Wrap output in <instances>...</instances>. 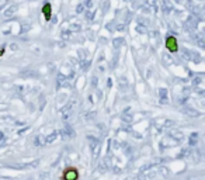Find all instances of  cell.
Returning a JSON list of instances; mask_svg holds the SVG:
<instances>
[{
	"mask_svg": "<svg viewBox=\"0 0 205 180\" xmlns=\"http://www.w3.org/2000/svg\"><path fill=\"white\" fill-rule=\"evenodd\" d=\"M38 162H33V163H28V165H14L13 168H18V169H28V168H34L37 166Z\"/></svg>",
	"mask_w": 205,
	"mask_h": 180,
	"instance_id": "7",
	"label": "cell"
},
{
	"mask_svg": "<svg viewBox=\"0 0 205 180\" xmlns=\"http://www.w3.org/2000/svg\"><path fill=\"white\" fill-rule=\"evenodd\" d=\"M163 6H164V11H166V13H169V11L173 9V6L169 4V0H163Z\"/></svg>",
	"mask_w": 205,
	"mask_h": 180,
	"instance_id": "10",
	"label": "cell"
},
{
	"mask_svg": "<svg viewBox=\"0 0 205 180\" xmlns=\"http://www.w3.org/2000/svg\"><path fill=\"white\" fill-rule=\"evenodd\" d=\"M160 101L162 103H166L167 101V91H166V89L160 90Z\"/></svg>",
	"mask_w": 205,
	"mask_h": 180,
	"instance_id": "9",
	"label": "cell"
},
{
	"mask_svg": "<svg viewBox=\"0 0 205 180\" xmlns=\"http://www.w3.org/2000/svg\"><path fill=\"white\" fill-rule=\"evenodd\" d=\"M183 55L185 59H188V61H195V62H198L200 61V55L197 52H193V51H188V49H183Z\"/></svg>",
	"mask_w": 205,
	"mask_h": 180,
	"instance_id": "1",
	"label": "cell"
},
{
	"mask_svg": "<svg viewBox=\"0 0 205 180\" xmlns=\"http://www.w3.org/2000/svg\"><path fill=\"white\" fill-rule=\"evenodd\" d=\"M79 177V173H77V170L73 169V168H70L65 172V175H63V179L65 180H77Z\"/></svg>",
	"mask_w": 205,
	"mask_h": 180,
	"instance_id": "3",
	"label": "cell"
},
{
	"mask_svg": "<svg viewBox=\"0 0 205 180\" xmlns=\"http://www.w3.org/2000/svg\"><path fill=\"white\" fill-rule=\"evenodd\" d=\"M16 10H17V6H11V7H9V9L3 13V16H4L6 18H10V17L16 13Z\"/></svg>",
	"mask_w": 205,
	"mask_h": 180,
	"instance_id": "5",
	"label": "cell"
},
{
	"mask_svg": "<svg viewBox=\"0 0 205 180\" xmlns=\"http://www.w3.org/2000/svg\"><path fill=\"white\" fill-rule=\"evenodd\" d=\"M79 30H80V26H79V24H73V26L70 27V32L72 31H79Z\"/></svg>",
	"mask_w": 205,
	"mask_h": 180,
	"instance_id": "13",
	"label": "cell"
},
{
	"mask_svg": "<svg viewBox=\"0 0 205 180\" xmlns=\"http://www.w3.org/2000/svg\"><path fill=\"white\" fill-rule=\"evenodd\" d=\"M166 47H167L169 51L176 52L177 51V40H176V37H167V40H166Z\"/></svg>",
	"mask_w": 205,
	"mask_h": 180,
	"instance_id": "2",
	"label": "cell"
},
{
	"mask_svg": "<svg viewBox=\"0 0 205 180\" xmlns=\"http://www.w3.org/2000/svg\"><path fill=\"white\" fill-rule=\"evenodd\" d=\"M42 11H44V16H45V18L49 20V18H51V4H45V6H44Z\"/></svg>",
	"mask_w": 205,
	"mask_h": 180,
	"instance_id": "6",
	"label": "cell"
},
{
	"mask_svg": "<svg viewBox=\"0 0 205 180\" xmlns=\"http://www.w3.org/2000/svg\"><path fill=\"white\" fill-rule=\"evenodd\" d=\"M197 135H198V134H193V137L190 138V143H191V145H193V143H195V142H197V138H198V137H197Z\"/></svg>",
	"mask_w": 205,
	"mask_h": 180,
	"instance_id": "12",
	"label": "cell"
},
{
	"mask_svg": "<svg viewBox=\"0 0 205 180\" xmlns=\"http://www.w3.org/2000/svg\"><path fill=\"white\" fill-rule=\"evenodd\" d=\"M56 138H58V132H54V134H51L49 137L45 138V141H44V142H45V143H51V142H54Z\"/></svg>",
	"mask_w": 205,
	"mask_h": 180,
	"instance_id": "8",
	"label": "cell"
},
{
	"mask_svg": "<svg viewBox=\"0 0 205 180\" xmlns=\"http://www.w3.org/2000/svg\"><path fill=\"white\" fill-rule=\"evenodd\" d=\"M62 38H63V40H68V38H69V32H63V34H62Z\"/></svg>",
	"mask_w": 205,
	"mask_h": 180,
	"instance_id": "14",
	"label": "cell"
},
{
	"mask_svg": "<svg viewBox=\"0 0 205 180\" xmlns=\"http://www.w3.org/2000/svg\"><path fill=\"white\" fill-rule=\"evenodd\" d=\"M194 41L197 42V45L201 48H204L205 47V41H204V35L201 34V32H197L194 35Z\"/></svg>",
	"mask_w": 205,
	"mask_h": 180,
	"instance_id": "4",
	"label": "cell"
},
{
	"mask_svg": "<svg viewBox=\"0 0 205 180\" xmlns=\"http://www.w3.org/2000/svg\"><path fill=\"white\" fill-rule=\"evenodd\" d=\"M124 42V38H117V40H114V47H119V44Z\"/></svg>",
	"mask_w": 205,
	"mask_h": 180,
	"instance_id": "11",
	"label": "cell"
},
{
	"mask_svg": "<svg viewBox=\"0 0 205 180\" xmlns=\"http://www.w3.org/2000/svg\"><path fill=\"white\" fill-rule=\"evenodd\" d=\"M4 52V49H3V48H1V49H0V55H1V53Z\"/></svg>",
	"mask_w": 205,
	"mask_h": 180,
	"instance_id": "15",
	"label": "cell"
}]
</instances>
